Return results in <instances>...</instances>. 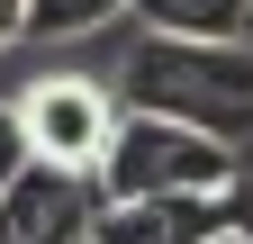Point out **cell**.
Wrapping results in <instances>:
<instances>
[{
  "instance_id": "obj_1",
  "label": "cell",
  "mask_w": 253,
  "mask_h": 244,
  "mask_svg": "<svg viewBox=\"0 0 253 244\" xmlns=\"http://www.w3.org/2000/svg\"><path fill=\"white\" fill-rule=\"evenodd\" d=\"M118 109L199 127L217 145H253V45H199V37H136L118 64Z\"/></svg>"
},
{
  "instance_id": "obj_2",
  "label": "cell",
  "mask_w": 253,
  "mask_h": 244,
  "mask_svg": "<svg viewBox=\"0 0 253 244\" xmlns=\"http://www.w3.org/2000/svg\"><path fill=\"white\" fill-rule=\"evenodd\" d=\"M90 181H100V208H126V199H181V190H226V181H244V154H235V145H217V136H199V127H172V118L126 109Z\"/></svg>"
},
{
  "instance_id": "obj_3",
  "label": "cell",
  "mask_w": 253,
  "mask_h": 244,
  "mask_svg": "<svg viewBox=\"0 0 253 244\" xmlns=\"http://www.w3.org/2000/svg\"><path fill=\"white\" fill-rule=\"evenodd\" d=\"M118 90L100 73H45L18 90V136H27V163H54V172H100L109 136H118Z\"/></svg>"
},
{
  "instance_id": "obj_4",
  "label": "cell",
  "mask_w": 253,
  "mask_h": 244,
  "mask_svg": "<svg viewBox=\"0 0 253 244\" xmlns=\"http://www.w3.org/2000/svg\"><path fill=\"white\" fill-rule=\"evenodd\" d=\"M253 235V181L226 190H181V199H126L90 217V244H235Z\"/></svg>"
},
{
  "instance_id": "obj_5",
  "label": "cell",
  "mask_w": 253,
  "mask_h": 244,
  "mask_svg": "<svg viewBox=\"0 0 253 244\" xmlns=\"http://www.w3.org/2000/svg\"><path fill=\"white\" fill-rule=\"evenodd\" d=\"M90 217H100V181L90 172L27 163L0 190V244H90Z\"/></svg>"
},
{
  "instance_id": "obj_6",
  "label": "cell",
  "mask_w": 253,
  "mask_h": 244,
  "mask_svg": "<svg viewBox=\"0 0 253 244\" xmlns=\"http://www.w3.org/2000/svg\"><path fill=\"white\" fill-rule=\"evenodd\" d=\"M126 18L145 37H199V45H244L253 37V0H136Z\"/></svg>"
},
{
  "instance_id": "obj_7",
  "label": "cell",
  "mask_w": 253,
  "mask_h": 244,
  "mask_svg": "<svg viewBox=\"0 0 253 244\" xmlns=\"http://www.w3.org/2000/svg\"><path fill=\"white\" fill-rule=\"evenodd\" d=\"M136 0H27V37H90V27L126 18Z\"/></svg>"
},
{
  "instance_id": "obj_8",
  "label": "cell",
  "mask_w": 253,
  "mask_h": 244,
  "mask_svg": "<svg viewBox=\"0 0 253 244\" xmlns=\"http://www.w3.org/2000/svg\"><path fill=\"white\" fill-rule=\"evenodd\" d=\"M27 172V136H18V100H0V190Z\"/></svg>"
},
{
  "instance_id": "obj_9",
  "label": "cell",
  "mask_w": 253,
  "mask_h": 244,
  "mask_svg": "<svg viewBox=\"0 0 253 244\" xmlns=\"http://www.w3.org/2000/svg\"><path fill=\"white\" fill-rule=\"evenodd\" d=\"M27 37V0H0V45H18Z\"/></svg>"
},
{
  "instance_id": "obj_10",
  "label": "cell",
  "mask_w": 253,
  "mask_h": 244,
  "mask_svg": "<svg viewBox=\"0 0 253 244\" xmlns=\"http://www.w3.org/2000/svg\"><path fill=\"white\" fill-rule=\"evenodd\" d=\"M235 244H244V235H235Z\"/></svg>"
},
{
  "instance_id": "obj_11",
  "label": "cell",
  "mask_w": 253,
  "mask_h": 244,
  "mask_svg": "<svg viewBox=\"0 0 253 244\" xmlns=\"http://www.w3.org/2000/svg\"><path fill=\"white\" fill-rule=\"evenodd\" d=\"M244 244H253V235H244Z\"/></svg>"
}]
</instances>
